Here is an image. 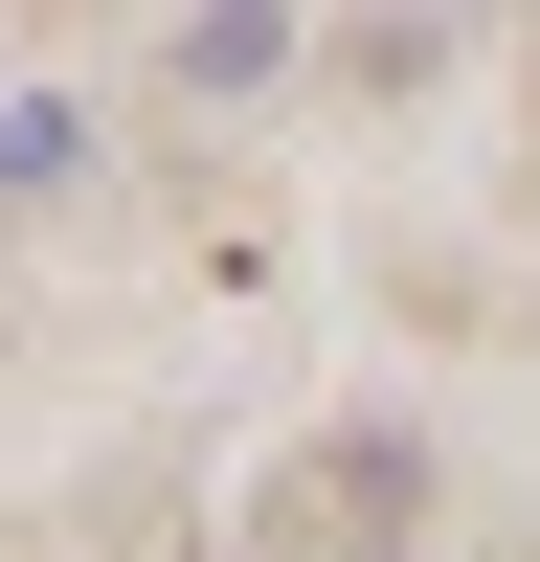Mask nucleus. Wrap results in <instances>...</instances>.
I'll return each instance as SVG.
<instances>
[{
	"label": "nucleus",
	"instance_id": "obj_1",
	"mask_svg": "<svg viewBox=\"0 0 540 562\" xmlns=\"http://www.w3.org/2000/svg\"><path fill=\"white\" fill-rule=\"evenodd\" d=\"M68 180H90V113L23 90V113H0V203H68Z\"/></svg>",
	"mask_w": 540,
	"mask_h": 562
}]
</instances>
